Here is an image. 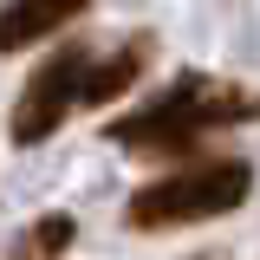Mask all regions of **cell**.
I'll return each mask as SVG.
<instances>
[{"label": "cell", "instance_id": "cell-1", "mask_svg": "<svg viewBox=\"0 0 260 260\" xmlns=\"http://www.w3.org/2000/svg\"><path fill=\"white\" fill-rule=\"evenodd\" d=\"M247 117H260L254 91H241V85H228V78H208V72H182L162 98H150L143 111L117 117V124H111V143H124V150H156V156H182L208 130L247 124Z\"/></svg>", "mask_w": 260, "mask_h": 260}, {"label": "cell", "instance_id": "cell-2", "mask_svg": "<svg viewBox=\"0 0 260 260\" xmlns=\"http://www.w3.org/2000/svg\"><path fill=\"white\" fill-rule=\"evenodd\" d=\"M254 189V169L234 156L215 162H189V169H169L156 182L130 195V228H182V221H208V215H228L241 208Z\"/></svg>", "mask_w": 260, "mask_h": 260}, {"label": "cell", "instance_id": "cell-3", "mask_svg": "<svg viewBox=\"0 0 260 260\" xmlns=\"http://www.w3.org/2000/svg\"><path fill=\"white\" fill-rule=\"evenodd\" d=\"M85 65H91L85 46H65L59 59H46L32 72V85L20 91V104H13V143H46V137L72 117L78 85H85Z\"/></svg>", "mask_w": 260, "mask_h": 260}, {"label": "cell", "instance_id": "cell-4", "mask_svg": "<svg viewBox=\"0 0 260 260\" xmlns=\"http://www.w3.org/2000/svg\"><path fill=\"white\" fill-rule=\"evenodd\" d=\"M91 0H7L0 7V52H26L39 39H52L59 26H72Z\"/></svg>", "mask_w": 260, "mask_h": 260}, {"label": "cell", "instance_id": "cell-5", "mask_svg": "<svg viewBox=\"0 0 260 260\" xmlns=\"http://www.w3.org/2000/svg\"><path fill=\"white\" fill-rule=\"evenodd\" d=\"M150 52H156V39H150V32H130L111 59H98V52H91V65H85V85H78V104H111V98H124L130 85L143 78Z\"/></svg>", "mask_w": 260, "mask_h": 260}, {"label": "cell", "instance_id": "cell-6", "mask_svg": "<svg viewBox=\"0 0 260 260\" xmlns=\"http://www.w3.org/2000/svg\"><path fill=\"white\" fill-rule=\"evenodd\" d=\"M72 234H78V228L65 221V215H46V221H32V234L20 241V254L26 260H59L65 247H72Z\"/></svg>", "mask_w": 260, "mask_h": 260}]
</instances>
